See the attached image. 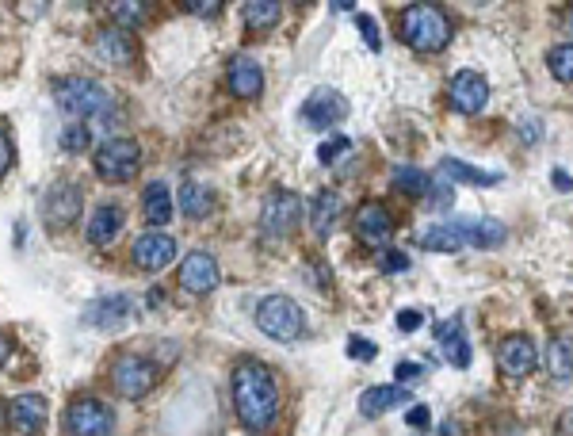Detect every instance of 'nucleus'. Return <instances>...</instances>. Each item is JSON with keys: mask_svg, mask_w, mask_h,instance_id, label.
I'll list each match as a JSON object with an SVG mask.
<instances>
[{"mask_svg": "<svg viewBox=\"0 0 573 436\" xmlns=\"http://www.w3.org/2000/svg\"><path fill=\"white\" fill-rule=\"evenodd\" d=\"M421 322H425V314H421V310H402V314H398V326H402L405 333L421 329Z\"/></svg>", "mask_w": 573, "mask_h": 436, "instance_id": "nucleus-41", "label": "nucleus"}, {"mask_svg": "<svg viewBox=\"0 0 573 436\" xmlns=\"http://www.w3.org/2000/svg\"><path fill=\"white\" fill-rule=\"evenodd\" d=\"M360 31H363V39H367V46H371V50H382V43H379V23L371 20V16H360Z\"/></svg>", "mask_w": 573, "mask_h": 436, "instance_id": "nucleus-37", "label": "nucleus"}, {"mask_svg": "<svg viewBox=\"0 0 573 436\" xmlns=\"http://www.w3.org/2000/svg\"><path fill=\"white\" fill-rule=\"evenodd\" d=\"M279 12H283V8H279L276 0H249V4L241 8L245 27H253V31H268V27H276Z\"/></svg>", "mask_w": 573, "mask_h": 436, "instance_id": "nucleus-29", "label": "nucleus"}, {"mask_svg": "<svg viewBox=\"0 0 573 436\" xmlns=\"http://www.w3.org/2000/svg\"><path fill=\"white\" fill-rule=\"evenodd\" d=\"M547 368L554 379H573V333H554L547 349Z\"/></svg>", "mask_w": 573, "mask_h": 436, "instance_id": "nucleus-26", "label": "nucleus"}, {"mask_svg": "<svg viewBox=\"0 0 573 436\" xmlns=\"http://www.w3.org/2000/svg\"><path fill=\"white\" fill-rule=\"evenodd\" d=\"M394 184H398L402 192H409V196H428V184H432V180H428L421 169H413V165H398V169H394Z\"/></svg>", "mask_w": 573, "mask_h": 436, "instance_id": "nucleus-31", "label": "nucleus"}, {"mask_svg": "<svg viewBox=\"0 0 573 436\" xmlns=\"http://www.w3.org/2000/svg\"><path fill=\"white\" fill-rule=\"evenodd\" d=\"M8 352H12V341L0 333V368H4V360H8Z\"/></svg>", "mask_w": 573, "mask_h": 436, "instance_id": "nucleus-45", "label": "nucleus"}, {"mask_svg": "<svg viewBox=\"0 0 573 436\" xmlns=\"http://www.w3.org/2000/svg\"><path fill=\"white\" fill-rule=\"evenodd\" d=\"M375 345L371 341H363V337H348V356L352 360H375Z\"/></svg>", "mask_w": 573, "mask_h": 436, "instance_id": "nucleus-36", "label": "nucleus"}, {"mask_svg": "<svg viewBox=\"0 0 573 436\" xmlns=\"http://www.w3.org/2000/svg\"><path fill=\"white\" fill-rule=\"evenodd\" d=\"M8 165H12V142H8V134L0 131V180L8 173Z\"/></svg>", "mask_w": 573, "mask_h": 436, "instance_id": "nucleus-42", "label": "nucleus"}, {"mask_svg": "<svg viewBox=\"0 0 573 436\" xmlns=\"http://www.w3.org/2000/svg\"><path fill=\"white\" fill-rule=\"evenodd\" d=\"M256 326L260 333H268L272 341H298L302 337V329H306V314H302V306L295 299H287V295H268V299H260L256 306Z\"/></svg>", "mask_w": 573, "mask_h": 436, "instance_id": "nucleus-4", "label": "nucleus"}, {"mask_svg": "<svg viewBox=\"0 0 573 436\" xmlns=\"http://www.w3.org/2000/svg\"><path fill=\"white\" fill-rule=\"evenodd\" d=\"M394 375H398V379H417V375H425V368H421V364H398Z\"/></svg>", "mask_w": 573, "mask_h": 436, "instance_id": "nucleus-43", "label": "nucleus"}, {"mask_svg": "<svg viewBox=\"0 0 573 436\" xmlns=\"http://www.w3.org/2000/svg\"><path fill=\"white\" fill-rule=\"evenodd\" d=\"M554 180H558V188H573V180L566 173H554Z\"/></svg>", "mask_w": 573, "mask_h": 436, "instance_id": "nucleus-46", "label": "nucleus"}, {"mask_svg": "<svg viewBox=\"0 0 573 436\" xmlns=\"http://www.w3.org/2000/svg\"><path fill=\"white\" fill-rule=\"evenodd\" d=\"M413 394H409V387H367V391L360 394V414L363 417H382L386 410H398V406H405Z\"/></svg>", "mask_w": 573, "mask_h": 436, "instance_id": "nucleus-22", "label": "nucleus"}, {"mask_svg": "<svg viewBox=\"0 0 573 436\" xmlns=\"http://www.w3.org/2000/svg\"><path fill=\"white\" fill-rule=\"evenodd\" d=\"M142 207H146V218L153 222V226H169L172 196H169V188H165L161 180H153L146 192H142Z\"/></svg>", "mask_w": 573, "mask_h": 436, "instance_id": "nucleus-27", "label": "nucleus"}, {"mask_svg": "<svg viewBox=\"0 0 573 436\" xmlns=\"http://www.w3.org/2000/svg\"><path fill=\"white\" fill-rule=\"evenodd\" d=\"M88 146V131L81 127V123H73L69 131L62 134V150H69V153H81Z\"/></svg>", "mask_w": 573, "mask_h": 436, "instance_id": "nucleus-34", "label": "nucleus"}, {"mask_svg": "<svg viewBox=\"0 0 573 436\" xmlns=\"http://www.w3.org/2000/svg\"><path fill=\"white\" fill-rule=\"evenodd\" d=\"M234 410L249 433H264L279 414L276 375L260 360H245L234 368Z\"/></svg>", "mask_w": 573, "mask_h": 436, "instance_id": "nucleus-1", "label": "nucleus"}, {"mask_svg": "<svg viewBox=\"0 0 573 436\" xmlns=\"http://www.w3.org/2000/svg\"><path fill=\"white\" fill-rule=\"evenodd\" d=\"M180 287L191 291V295H207L218 287V261H214L211 253H203V249H195L184 257L180 264Z\"/></svg>", "mask_w": 573, "mask_h": 436, "instance_id": "nucleus-12", "label": "nucleus"}, {"mask_svg": "<svg viewBox=\"0 0 573 436\" xmlns=\"http://www.w3.org/2000/svg\"><path fill=\"white\" fill-rule=\"evenodd\" d=\"M382 268H386V272H405V268H409V257L390 249V253H382Z\"/></svg>", "mask_w": 573, "mask_h": 436, "instance_id": "nucleus-40", "label": "nucleus"}, {"mask_svg": "<svg viewBox=\"0 0 573 436\" xmlns=\"http://www.w3.org/2000/svg\"><path fill=\"white\" fill-rule=\"evenodd\" d=\"M115 417L100 398H77L65 414V436H107Z\"/></svg>", "mask_w": 573, "mask_h": 436, "instance_id": "nucleus-8", "label": "nucleus"}, {"mask_svg": "<svg viewBox=\"0 0 573 436\" xmlns=\"http://www.w3.org/2000/svg\"><path fill=\"white\" fill-rule=\"evenodd\" d=\"M54 100L73 119H100L111 111V92L92 77H65L54 85Z\"/></svg>", "mask_w": 573, "mask_h": 436, "instance_id": "nucleus-3", "label": "nucleus"}, {"mask_svg": "<svg viewBox=\"0 0 573 436\" xmlns=\"http://www.w3.org/2000/svg\"><path fill=\"white\" fill-rule=\"evenodd\" d=\"M340 196L337 192H318L314 196V203H310V226H314V234H318L321 241L333 234V226H337L340 218Z\"/></svg>", "mask_w": 573, "mask_h": 436, "instance_id": "nucleus-24", "label": "nucleus"}, {"mask_svg": "<svg viewBox=\"0 0 573 436\" xmlns=\"http://www.w3.org/2000/svg\"><path fill=\"white\" fill-rule=\"evenodd\" d=\"M96 54L104 58V62H111V66H130L134 62V39H130V31H123V27H100L96 31Z\"/></svg>", "mask_w": 573, "mask_h": 436, "instance_id": "nucleus-19", "label": "nucleus"}, {"mask_svg": "<svg viewBox=\"0 0 573 436\" xmlns=\"http://www.w3.org/2000/svg\"><path fill=\"white\" fill-rule=\"evenodd\" d=\"M497 364H501V371H505L509 379H524V375H531V371L539 368V352L531 345V337L512 333V337L501 341V349H497Z\"/></svg>", "mask_w": 573, "mask_h": 436, "instance_id": "nucleus-9", "label": "nucleus"}, {"mask_svg": "<svg viewBox=\"0 0 573 436\" xmlns=\"http://www.w3.org/2000/svg\"><path fill=\"white\" fill-rule=\"evenodd\" d=\"M486 104H489V85L482 73L463 69V73L451 77V108L463 111V115H478Z\"/></svg>", "mask_w": 573, "mask_h": 436, "instance_id": "nucleus-11", "label": "nucleus"}, {"mask_svg": "<svg viewBox=\"0 0 573 436\" xmlns=\"http://www.w3.org/2000/svg\"><path fill=\"white\" fill-rule=\"evenodd\" d=\"M43 218L46 226L54 230H65L81 218V188L77 184H54L50 196L43 199Z\"/></svg>", "mask_w": 573, "mask_h": 436, "instance_id": "nucleus-10", "label": "nucleus"}, {"mask_svg": "<svg viewBox=\"0 0 573 436\" xmlns=\"http://www.w3.org/2000/svg\"><path fill=\"white\" fill-rule=\"evenodd\" d=\"M184 8L195 12V16H218V12H222V4H218V0H188Z\"/></svg>", "mask_w": 573, "mask_h": 436, "instance_id": "nucleus-39", "label": "nucleus"}, {"mask_svg": "<svg viewBox=\"0 0 573 436\" xmlns=\"http://www.w3.org/2000/svg\"><path fill=\"white\" fill-rule=\"evenodd\" d=\"M111 383H115V391L130 398V402H138V398H146L153 391V383H157V368L149 364L146 356H119L115 364H111Z\"/></svg>", "mask_w": 573, "mask_h": 436, "instance_id": "nucleus-7", "label": "nucleus"}, {"mask_svg": "<svg viewBox=\"0 0 573 436\" xmlns=\"http://www.w3.org/2000/svg\"><path fill=\"white\" fill-rule=\"evenodd\" d=\"M298 218H302V199H298L295 192H287V188H279V192H272V196L264 199V207H260V234L268 241L291 238Z\"/></svg>", "mask_w": 573, "mask_h": 436, "instance_id": "nucleus-6", "label": "nucleus"}, {"mask_svg": "<svg viewBox=\"0 0 573 436\" xmlns=\"http://www.w3.org/2000/svg\"><path fill=\"white\" fill-rule=\"evenodd\" d=\"M402 39L413 50L436 54V50H444L451 43V20L436 4H409L402 12Z\"/></svg>", "mask_w": 573, "mask_h": 436, "instance_id": "nucleus-2", "label": "nucleus"}, {"mask_svg": "<svg viewBox=\"0 0 573 436\" xmlns=\"http://www.w3.org/2000/svg\"><path fill=\"white\" fill-rule=\"evenodd\" d=\"M547 66H551V73L562 85H573V43L554 46L551 54H547Z\"/></svg>", "mask_w": 573, "mask_h": 436, "instance_id": "nucleus-32", "label": "nucleus"}, {"mask_svg": "<svg viewBox=\"0 0 573 436\" xmlns=\"http://www.w3.org/2000/svg\"><path fill=\"white\" fill-rule=\"evenodd\" d=\"M8 425H12V433L20 436H39L46 425V398H39V394L12 398L8 402Z\"/></svg>", "mask_w": 573, "mask_h": 436, "instance_id": "nucleus-14", "label": "nucleus"}, {"mask_svg": "<svg viewBox=\"0 0 573 436\" xmlns=\"http://www.w3.org/2000/svg\"><path fill=\"white\" fill-rule=\"evenodd\" d=\"M344 150H348V138H329V142L318 150V161H321V165H333Z\"/></svg>", "mask_w": 573, "mask_h": 436, "instance_id": "nucleus-35", "label": "nucleus"}, {"mask_svg": "<svg viewBox=\"0 0 573 436\" xmlns=\"http://www.w3.org/2000/svg\"><path fill=\"white\" fill-rule=\"evenodd\" d=\"M463 230H467V241L474 249H497L505 245V226L501 222H474V218H463Z\"/></svg>", "mask_w": 573, "mask_h": 436, "instance_id": "nucleus-28", "label": "nucleus"}, {"mask_svg": "<svg viewBox=\"0 0 573 436\" xmlns=\"http://www.w3.org/2000/svg\"><path fill=\"white\" fill-rule=\"evenodd\" d=\"M436 341H440V352H444V360L451 368H470V341H467L463 318L440 322V326H436Z\"/></svg>", "mask_w": 573, "mask_h": 436, "instance_id": "nucleus-18", "label": "nucleus"}, {"mask_svg": "<svg viewBox=\"0 0 573 436\" xmlns=\"http://www.w3.org/2000/svg\"><path fill=\"white\" fill-rule=\"evenodd\" d=\"M134 264L142 268V272H161V268H169L172 257H176V241L169 234H142V238L134 241Z\"/></svg>", "mask_w": 573, "mask_h": 436, "instance_id": "nucleus-15", "label": "nucleus"}, {"mask_svg": "<svg viewBox=\"0 0 573 436\" xmlns=\"http://www.w3.org/2000/svg\"><path fill=\"white\" fill-rule=\"evenodd\" d=\"M180 211L188 218H207L214 211V192L199 180H184L180 188Z\"/></svg>", "mask_w": 573, "mask_h": 436, "instance_id": "nucleus-25", "label": "nucleus"}, {"mask_svg": "<svg viewBox=\"0 0 573 436\" xmlns=\"http://www.w3.org/2000/svg\"><path fill=\"white\" fill-rule=\"evenodd\" d=\"M226 81H230V92H234L237 100H256V96L264 92V73H260V66H256L253 58H245V54L230 58Z\"/></svg>", "mask_w": 573, "mask_h": 436, "instance_id": "nucleus-17", "label": "nucleus"}, {"mask_svg": "<svg viewBox=\"0 0 573 436\" xmlns=\"http://www.w3.org/2000/svg\"><path fill=\"white\" fill-rule=\"evenodd\" d=\"M302 115H306V123H310L314 131H329V127H337L340 119L348 115V104H344V96L333 92V88H318V92L306 100Z\"/></svg>", "mask_w": 573, "mask_h": 436, "instance_id": "nucleus-13", "label": "nucleus"}, {"mask_svg": "<svg viewBox=\"0 0 573 436\" xmlns=\"http://www.w3.org/2000/svg\"><path fill=\"white\" fill-rule=\"evenodd\" d=\"M409 425H413V429H425V425H428V406H413V414H409Z\"/></svg>", "mask_w": 573, "mask_h": 436, "instance_id": "nucleus-44", "label": "nucleus"}, {"mask_svg": "<svg viewBox=\"0 0 573 436\" xmlns=\"http://www.w3.org/2000/svg\"><path fill=\"white\" fill-rule=\"evenodd\" d=\"M417 245L428 249V253H459V249H467V230H463V222H444V226H428L417 234Z\"/></svg>", "mask_w": 573, "mask_h": 436, "instance_id": "nucleus-20", "label": "nucleus"}, {"mask_svg": "<svg viewBox=\"0 0 573 436\" xmlns=\"http://www.w3.org/2000/svg\"><path fill=\"white\" fill-rule=\"evenodd\" d=\"M107 12H111V20H115V27H134V23H142L146 20V4L142 0H127V4H107Z\"/></svg>", "mask_w": 573, "mask_h": 436, "instance_id": "nucleus-33", "label": "nucleus"}, {"mask_svg": "<svg viewBox=\"0 0 573 436\" xmlns=\"http://www.w3.org/2000/svg\"><path fill=\"white\" fill-rule=\"evenodd\" d=\"M428 192H432V207H451V184L432 180V184H428Z\"/></svg>", "mask_w": 573, "mask_h": 436, "instance_id": "nucleus-38", "label": "nucleus"}, {"mask_svg": "<svg viewBox=\"0 0 573 436\" xmlns=\"http://www.w3.org/2000/svg\"><path fill=\"white\" fill-rule=\"evenodd\" d=\"M130 318V303H127V295H104V299H96V303L88 306V326H96V329H115V326H123Z\"/></svg>", "mask_w": 573, "mask_h": 436, "instance_id": "nucleus-23", "label": "nucleus"}, {"mask_svg": "<svg viewBox=\"0 0 573 436\" xmlns=\"http://www.w3.org/2000/svg\"><path fill=\"white\" fill-rule=\"evenodd\" d=\"M138 161H142V150L134 138H107L96 150V173L107 184H127L138 173Z\"/></svg>", "mask_w": 573, "mask_h": 436, "instance_id": "nucleus-5", "label": "nucleus"}, {"mask_svg": "<svg viewBox=\"0 0 573 436\" xmlns=\"http://www.w3.org/2000/svg\"><path fill=\"white\" fill-rule=\"evenodd\" d=\"M394 234V215L382 203H363L356 211V238L363 245H386Z\"/></svg>", "mask_w": 573, "mask_h": 436, "instance_id": "nucleus-16", "label": "nucleus"}, {"mask_svg": "<svg viewBox=\"0 0 573 436\" xmlns=\"http://www.w3.org/2000/svg\"><path fill=\"white\" fill-rule=\"evenodd\" d=\"M123 222H127V211H123L119 203H104V207H96L92 218H88V241H92V245H111V241L119 238Z\"/></svg>", "mask_w": 573, "mask_h": 436, "instance_id": "nucleus-21", "label": "nucleus"}, {"mask_svg": "<svg viewBox=\"0 0 573 436\" xmlns=\"http://www.w3.org/2000/svg\"><path fill=\"white\" fill-rule=\"evenodd\" d=\"M440 169H444L451 180H459V184H478V188H486V184H497V180H501L497 173H478L474 165L455 161V157H444V161H440Z\"/></svg>", "mask_w": 573, "mask_h": 436, "instance_id": "nucleus-30", "label": "nucleus"}]
</instances>
